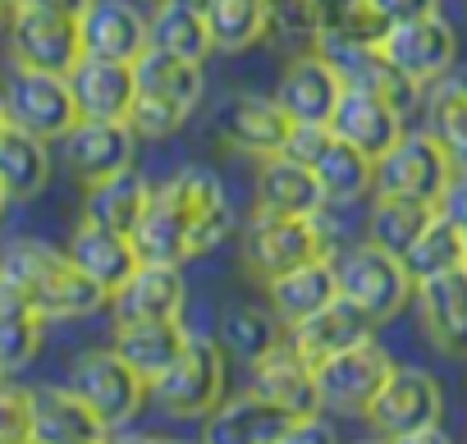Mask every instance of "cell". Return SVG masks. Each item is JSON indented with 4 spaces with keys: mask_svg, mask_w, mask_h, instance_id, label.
Returning <instances> with one entry per match:
<instances>
[{
    "mask_svg": "<svg viewBox=\"0 0 467 444\" xmlns=\"http://www.w3.org/2000/svg\"><path fill=\"white\" fill-rule=\"evenodd\" d=\"M371 5H376L389 24H408V19L435 15V10H440V0H371Z\"/></svg>",
    "mask_w": 467,
    "mask_h": 444,
    "instance_id": "45",
    "label": "cell"
},
{
    "mask_svg": "<svg viewBox=\"0 0 467 444\" xmlns=\"http://www.w3.org/2000/svg\"><path fill=\"white\" fill-rule=\"evenodd\" d=\"M403 266H408L412 280H431V275H444V271L467 266V239H462V230L453 225L444 211H435V220L408 243Z\"/></svg>",
    "mask_w": 467,
    "mask_h": 444,
    "instance_id": "36",
    "label": "cell"
},
{
    "mask_svg": "<svg viewBox=\"0 0 467 444\" xmlns=\"http://www.w3.org/2000/svg\"><path fill=\"white\" fill-rule=\"evenodd\" d=\"M285 339H289V330H285V321L271 307L234 303L220 316V344H224V353H234V357L248 362V367L262 362V357H271Z\"/></svg>",
    "mask_w": 467,
    "mask_h": 444,
    "instance_id": "34",
    "label": "cell"
},
{
    "mask_svg": "<svg viewBox=\"0 0 467 444\" xmlns=\"http://www.w3.org/2000/svg\"><path fill=\"white\" fill-rule=\"evenodd\" d=\"M462 239H467V230H462Z\"/></svg>",
    "mask_w": 467,
    "mask_h": 444,
    "instance_id": "52",
    "label": "cell"
},
{
    "mask_svg": "<svg viewBox=\"0 0 467 444\" xmlns=\"http://www.w3.org/2000/svg\"><path fill=\"white\" fill-rule=\"evenodd\" d=\"M326 0H271V24L294 42H317Z\"/></svg>",
    "mask_w": 467,
    "mask_h": 444,
    "instance_id": "43",
    "label": "cell"
},
{
    "mask_svg": "<svg viewBox=\"0 0 467 444\" xmlns=\"http://www.w3.org/2000/svg\"><path fill=\"white\" fill-rule=\"evenodd\" d=\"M312 257H330V230L321 215H280V211H253L244 230V266L262 280L285 275Z\"/></svg>",
    "mask_w": 467,
    "mask_h": 444,
    "instance_id": "3",
    "label": "cell"
},
{
    "mask_svg": "<svg viewBox=\"0 0 467 444\" xmlns=\"http://www.w3.org/2000/svg\"><path fill=\"white\" fill-rule=\"evenodd\" d=\"M5 129H10V110H5V97H0V138H5Z\"/></svg>",
    "mask_w": 467,
    "mask_h": 444,
    "instance_id": "49",
    "label": "cell"
},
{
    "mask_svg": "<svg viewBox=\"0 0 467 444\" xmlns=\"http://www.w3.org/2000/svg\"><path fill=\"white\" fill-rule=\"evenodd\" d=\"M60 142H65V160L83 179V188L129 170L133 151H138V133L129 129V119H78Z\"/></svg>",
    "mask_w": 467,
    "mask_h": 444,
    "instance_id": "18",
    "label": "cell"
},
{
    "mask_svg": "<svg viewBox=\"0 0 467 444\" xmlns=\"http://www.w3.org/2000/svg\"><path fill=\"white\" fill-rule=\"evenodd\" d=\"M253 389H257L262 398H271L275 408H285L294 421H298V417H317V412H321L317 367H312L303 353H294V348H289V339H285L271 357L253 362Z\"/></svg>",
    "mask_w": 467,
    "mask_h": 444,
    "instance_id": "25",
    "label": "cell"
},
{
    "mask_svg": "<svg viewBox=\"0 0 467 444\" xmlns=\"http://www.w3.org/2000/svg\"><path fill=\"white\" fill-rule=\"evenodd\" d=\"M403 110L394 106V101H385L376 88H367V83H344V92H339V106H335V115H330V124L353 142V147H362L371 160H380L408 129H403Z\"/></svg>",
    "mask_w": 467,
    "mask_h": 444,
    "instance_id": "17",
    "label": "cell"
},
{
    "mask_svg": "<svg viewBox=\"0 0 467 444\" xmlns=\"http://www.w3.org/2000/svg\"><path fill=\"white\" fill-rule=\"evenodd\" d=\"M42 335H47V316L0 275V371L5 376L24 371L42 353Z\"/></svg>",
    "mask_w": 467,
    "mask_h": 444,
    "instance_id": "31",
    "label": "cell"
},
{
    "mask_svg": "<svg viewBox=\"0 0 467 444\" xmlns=\"http://www.w3.org/2000/svg\"><path fill=\"white\" fill-rule=\"evenodd\" d=\"M179 5H188V10H197V15H206V10H211V0H179Z\"/></svg>",
    "mask_w": 467,
    "mask_h": 444,
    "instance_id": "48",
    "label": "cell"
},
{
    "mask_svg": "<svg viewBox=\"0 0 467 444\" xmlns=\"http://www.w3.org/2000/svg\"><path fill=\"white\" fill-rule=\"evenodd\" d=\"M151 192H156V188L129 165V170H119V174H110V179L88 183V192H83V215L97 220V225L119 230V234H133L138 220H142V211H147V201H151Z\"/></svg>",
    "mask_w": 467,
    "mask_h": 444,
    "instance_id": "30",
    "label": "cell"
},
{
    "mask_svg": "<svg viewBox=\"0 0 467 444\" xmlns=\"http://www.w3.org/2000/svg\"><path fill=\"white\" fill-rule=\"evenodd\" d=\"M440 211L453 220L458 230H467V170H453V179H449V188L440 197Z\"/></svg>",
    "mask_w": 467,
    "mask_h": 444,
    "instance_id": "44",
    "label": "cell"
},
{
    "mask_svg": "<svg viewBox=\"0 0 467 444\" xmlns=\"http://www.w3.org/2000/svg\"><path fill=\"white\" fill-rule=\"evenodd\" d=\"M133 78H138V92L174 97L183 106H197L202 101V65H192L183 56H170L161 46H147L133 60Z\"/></svg>",
    "mask_w": 467,
    "mask_h": 444,
    "instance_id": "38",
    "label": "cell"
},
{
    "mask_svg": "<svg viewBox=\"0 0 467 444\" xmlns=\"http://www.w3.org/2000/svg\"><path fill=\"white\" fill-rule=\"evenodd\" d=\"M394 357L389 348L371 339L344 348V353H330L317 362V389H321V408L339 412V417H367L371 398L380 394V385L394 376Z\"/></svg>",
    "mask_w": 467,
    "mask_h": 444,
    "instance_id": "7",
    "label": "cell"
},
{
    "mask_svg": "<svg viewBox=\"0 0 467 444\" xmlns=\"http://www.w3.org/2000/svg\"><path fill=\"white\" fill-rule=\"evenodd\" d=\"M289 426H294V417L285 408H275L271 398L248 389L239 398H224L211 412L206 439H215V444H285Z\"/></svg>",
    "mask_w": 467,
    "mask_h": 444,
    "instance_id": "26",
    "label": "cell"
},
{
    "mask_svg": "<svg viewBox=\"0 0 467 444\" xmlns=\"http://www.w3.org/2000/svg\"><path fill=\"white\" fill-rule=\"evenodd\" d=\"M10 56L24 69H47V74H69L88 51H83V24L74 10L60 5H15L10 24Z\"/></svg>",
    "mask_w": 467,
    "mask_h": 444,
    "instance_id": "4",
    "label": "cell"
},
{
    "mask_svg": "<svg viewBox=\"0 0 467 444\" xmlns=\"http://www.w3.org/2000/svg\"><path fill=\"white\" fill-rule=\"evenodd\" d=\"M335 439V430L321 421V412L317 417H298L294 426H289V439L285 444H330Z\"/></svg>",
    "mask_w": 467,
    "mask_h": 444,
    "instance_id": "46",
    "label": "cell"
},
{
    "mask_svg": "<svg viewBox=\"0 0 467 444\" xmlns=\"http://www.w3.org/2000/svg\"><path fill=\"white\" fill-rule=\"evenodd\" d=\"M151 398L161 412L202 421L224 403V344L206 335H188L183 353L151 380Z\"/></svg>",
    "mask_w": 467,
    "mask_h": 444,
    "instance_id": "2",
    "label": "cell"
},
{
    "mask_svg": "<svg viewBox=\"0 0 467 444\" xmlns=\"http://www.w3.org/2000/svg\"><path fill=\"white\" fill-rule=\"evenodd\" d=\"M220 124V138L244 151V156H275V151H289V138H294V119L285 115V106L275 97H253V92H239L229 97L215 115Z\"/></svg>",
    "mask_w": 467,
    "mask_h": 444,
    "instance_id": "15",
    "label": "cell"
},
{
    "mask_svg": "<svg viewBox=\"0 0 467 444\" xmlns=\"http://www.w3.org/2000/svg\"><path fill=\"white\" fill-rule=\"evenodd\" d=\"M133 248H138L142 262H179L183 266L192 257L188 253V225H183V215L165 197L151 192V201H147V211L138 220V230H133Z\"/></svg>",
    "mask_w": 467,
    "mask_h": 444,
    "instance_id": "40",
    "label": "cell"
},
{
    "mask_svg": "<svg viewBox=\"0 0 467 444\" xmlns=\"http://www.w3.org/2000/svg\"><path fill=\"white\" fill-rule=\"evenodd\" d=\"M435 211H440L435 201H421V197H408V192H376L371 215H367V243L403 257L408 243L435 220Z\"/></svg>",
    "mask_w": 467,
    "mask_h": 444,
    "instance_id": "33",
    "label": "cell"
},
{
    "mask_svg": "<svg viewBox=\"0 0 467 444\" xmlns=\"http://www.w3.org/2000/svg\"><path fill=\"white\" fill-rule=\"evenodd\" d=\"M257 206L262 211H280V215H321L330 206L317 170L289 151L262 156L257 170Z\"/></svg>",
    "mask_w": 467,
    "mask_h": 444,
    "instance_id": "23",
    "label": "cell"
},
{
    "mask_svg": "<svg viewBox=\"0 0 467 444\" xmlns=\"http://www.w3.org/2000/svg\"><path fill=\"white\" fill-rule=\"evenodd\" d=\"M5 24H10V0H0V33H5Z\"/></svg>",
    "mask_w": 467,
    "mask_h": 444,
    "instance_id": "50",
    "label": "cell"
},
{
    "mask_svg": "<svg viewBox=\"0 0 467 444\" xmlns=\"http://www.w3.org/2000/svg\"><path fill=\"white\" fill-rule=\"evenodd\" d=\"M0 376H5V371H0Z\"/></svg>",
    "mask_w": 467,
    "mask_h": 444,
    "instance_id": "53",
    "label": "cell"
},
{
    "mask_svg": "<svg viewBox=\"0 0 467 444\" xmlns=\"http://www.w3.org/2000/svg\"><path fill=\"white\" fill-rule=\"evenodd\" d=\"M412 307L431 348H440L444 357H467V271L462 266L417 280Z\"/></svg>",
    "mask_w": 467,
    "mask_h": 444,
    "instance_id": "14",
    "label": "cell"
},
{
    "mask_svg": "<svg viewBox=\"0 0 467 444\" xmlns=\"http://www.w3.org/2000/svg\"><path fill=\"white\" fill-rule=\"evenodd\" d=\"M69 88L78 101V119H129V106L138 97L133 65L106 56H83L69 69Z\"/></svg>",
    "mask_w": 467,
    "mask_h": 444,
    "instance_id": "22",
    "label": "cell"
},
{
    "mask_svg": "<svg viewBox=\"0 0 467 444\" xmlns=\"http://www.w3.org/2000/svg\"><path fill=\"white\" fill-rule=\"evenodd\" d=\"M10 124L37 133V138H65L78 124V101L69 88V74H47V69H24L15 65L10 83H0Z\"/></svg>",
    "mask_w": 467,
    "mask_h": 444,
    "instance_id": "11",
    "label": "cell"
},
{
    "mask_svg": "<svg viewBox=\"0 0 467 444\" xmlns=\"http://www.w3.org/2000/svg\"><path fill=\"white\" fill-rule=\"evenodd\" d=\"M371 330H376V321L353 303V298H335V303H326L321 312H312V316H303L298 325H289V348L294 353H303L312 367L321 362V357H330V353H344V348H353V344H362V339H371Z\"/></svg>",
    "mask_w": 467,
    "mask_h": 444,
    "instance_id": "24",
    "label": "cell"
},
{
    "mask_svg": "<svg viewBox=\"0 0 467 444\" xmlns=\"http://www.w3.org/2000/svg\"><path fill=\"white\" fill-rule=\"evenodd\" d=\"M188 344V330L179 316H156V321H115V353L138 371L147 376V385L183 353Z\"/></svg>",
    "mask_w": 467,
    "mask_h": 444,
    "instance_id": "29",
    "label": "cell"
},
{
    "mask_svg": "<svg viewBox=\"0 0 467 444\" xmlns=\"http://www.w3.org/2000/svg\"><path fill=\"white\" fill-rule=\"evenodd\" d=\"M426 129L440 138V147L453 156V165L467 170V78L444 74L440 83H431Z\"/></svg>",
    "mask_w": 467,
    "mask_h": 444,
    "instance_id": "37",
    "label": "cell"
},
{
    "mask_svg": "<svg viewBox=\"0 0 467 444\" xmlns=\"http://www.w3.org/2000/svg\"><path fill=\"white\" fill-rule=\"evenodd\" d=\"M266 294H271V312L289 330L303 316H312V312H321L326 303L339 298V266L330 257H312V262H303V266H294L285 275H271Z\"/></svg>",
    "mask_w": 467,
    "mask_h": 444,
    "instance_id": "28",
    "label": "cell"
},
{
    "mask_svg": "<svg viewBox=\"0 0 467 444\" xmlns=\"http://www.w3.org/2000/svg\"><path fill=\"white\" fill-rule=\"evenodd\" d=\"M69 385L97 408V417L110 430H124L129 421H138L142 403L151 398L147 376H138L115 348H92L69 367Z\"/></svg>",
    "mask_w": 467,
    "mask_h": 444,
    "instance_id": "10",
    "label": "cell"
},
{
    "mask_svg": "<svg viewBox=\"0 0 467 444\" xmlns=\"http://www.w3.org/2000/svg\"><path fill=\"white\" fill-rule=\"evenodd\" d=\"M0 275H5L47 321H78L110 303V294L60 248L42 239H19L0 253Z\"/></svg>",
    "mask_w": 467,
    "mask_h": 444,
    "instance_id": "1",
    "label": "cell"
},
{
    "mask_svg": "<svg viewBox=\"0 0 467 444\" xmlns=\"http://www.w3.org/2000/svg\"><path fill=\"white\" fill-rule=\"evenodd\" d=\"M15 5H60V10L83 15V10H88V0H10V10H15Z\"/></svg>",
    "mask_w": 467,
    "mask_h": 444,
    "instance_id": "47",
    "label": "cell"
},
{
    "mask_svg": "<svg viewBox=\"0 0 467 444\" xmlns=\"http://www.w3.org/2000/svg\"><path fill=\"white\" fill-rule=\"evenodd\" d=\"M33 439V389L0 376V444Z\"/></svg>",
    "mask_w": 467,
    "mask_h": 444,
    "instance_id": "42",
    "label": "cell"
},
{
    "mask_svg": "<svg viewBox=\"0 0 467 444\" xmlns=\"http://www.w3.org/2000/svg\"><path fill=\"white\" fill-rule=\"evenodd\" d=\"M289 156H298L317 170L330 206H348L376 188V160L362 147H353L335 124H294Z\"/></svg>",
    "mask_w": 467,
    "mask_h": 444,
    "instance_id": "5",
    "label": "cell"
},
{
    "mask_svg": "<svg viewBox=\"0 0 467 444\" xmlns=\"http://www.w3.org/2000/svg\"><path fill=\"white\" fill-rule=\"evenodd\" d=\"M188 115H192V106H183V101H174V97L138 92V97H133V106H129V129H133L138 138H151V142H156V138L179 133Z\"/></svg>",
    "mask_w": 467,
    "mask_h": 444,
    "instance_id": "41",
    "label": "cell"
},
{
    "mask_svg": "<svg viewBox=\"0 0 467 444\" xmlns=\"http://www.w3.org/2000/svg\"><path fill=\"white\" fill-rule=\"evenodd\" d=\"M156 197H165L188 225V253L202 257V253H215L229 234H234V206L224 197V183L220 174H211L206 165H188L179 170L174 179H165L156 188Z\"/></svg>",
    "mask_w": 467,
    "mask_h": 444,
    "instance_id": "9",
    "label": "cell"
},
{
    "mask_svg": "<svg viewBox=\"0 0 467 444\" xmlns=\"http://www.w3.org/2000/svg\"><path fill=\"white\" fill-rule=\"evenodd\" d=\"M0 183L10 188V201H33L51 183V138L10 124L0 138Z\"/></svg>",
    "mask_w": 467,
    "mask_h": 444,
    "instance_id": "32",
    "label": "cell"
},
{
    "mask_svg": "<svg viewBox=\"0 0 467 444\" xmlns=\"http://www.w3.org/2000/svg\"><path fill=\"white\" fill-rule=\"evenodd\" d=\"M385 60L394 69H403L417 88H431L440 83L444 74H453V60H458V33L435 15H421V19H408V24H389L385 42H380Z\"/></svg>",
    "mask_w": 467,
    "mask_h": 444,
    "instance_id": "13",
    "label": "cell"
},
{
    "mask_svg": "<svg viewBox=\"0 0 467 444\" xmlns=\"http://www.w3.org/2000/svg\"><path fill=\"white\" fill-rule=\"evenodd\" d=\"M335 266H339V294L353 298L376 325H380V321H394V316L412 303L417 280L408 275L403 257L389 253V248L358 243V248H348Z\"/></svg>",
    "mask_w": 467,
    "mask_h": 444,
    "instance_id": "6",
    "label": "cell"
},
{
    "mask_svg": "<svg viewBox=\"0 0 467 444\" xmlns=\"http://www.w3.org/2000/svg\"><path fill=\"white\" fill-rule=\"evenodd\" d=\"M78 24H83V51L88 56L133 65L151 46V15H142L133 0H88Z\"/></svg>",
    "mask_w": 467,
    "mask_h": 444,
    "instance_id": "19",
    "label": "cell"
},
{
    "mask_svg": "<svg viewBox=\"0 0 467 444\" xmlns=\"http://www.w3.org/2000/svg\"><path fill=\"white\" fill-rule=\"evenodd\" d=\"M453 156L440 147V138L431 129H408L380 160H376V192H408V197H421V201H435L444 197L449 179H453Z\"/></svg>",
    "mask_w": 467,
    "mask_h": 444,
    "instance_id": "12",
    "label": "cell"
},
{
    "mask_svg": "<svg viewBox=\"0 0 467 444\" xmlns=\"http://www.w3.org/2000/svg\"><path fill=\"white\" fill-rule=\"evenodd\" d=\"M188 284L179 262H138V271L110 294L115 321H156V316H183Z\"/></svg>",
    "mask_w": 467,
    "mask_h": 444,
    "instance_id": "21",
    "label": "cell"
},
{
    "mask_svg": "<svg viewBox=\"0 0 467 444\" xmlns=\"http://www.w3.org/2000/svg\"><path fill=\"white\" fill-rule=\"evenodd\" d=\"M462 271H467V266H462Z\"/></svg>",
    "mask_w": 467,
    "mask_h": 444,
    "instance_id": "54",
    "label": "cell"
},
{
    "mask_svg": "<svg viewBox=\"0 0 467 444\" xmlns=\"http://www.w3.org/2000/svg\"><path fill=\"white\" fill-rule=\"evenodd\" d=\"M115 430L97 417V408L74 385L33 389V439L37 444H101Z\"/></svg>",
    "mask_w": 467,
    "mask_h": 444,
    "instance_id": "20",
    "label": "cell"
},
{
    "mask_svg": "<svg viewBox=\"0 0 467 444\" xmlns=\"http://www.w3.org/2000/svg\"><path fill=\"white\" fill-rule=\"evenodd\" d=\"M5 206H10V188L0 183V215H5Z\"/></svg>",
    "mask_w": 467,
    "mask_h": 444,
    "instance_id": "51",
    "label": "cell"
},
{
    "mask_svg": "<svg viewBox=\"0 0 467 444\" xmlns=\"http://www.w3.org/2000/svg\"><path fill=\"white\" fill-rule=\"evenodd\" d=\"M339 92H344L339 65L326 60L321 51H307V56H294L285 65L275 101L285 106V115L294 124H330V115L339 106Z\"/></svg>",
    "mask_w": 467,
    "mask_h": 444,
    "instance_id": "16",
    "label": "cell"
},
{
    "mask_svg": "<svg viewBox=\"0 0 467 444\" xmlns=\"http://www.w3.org/2000/svg\"><path fill=\"white\" fill-rule=\"evenodd\" d=\"M206 28H211L215 51H229V56L262 46L275 28L271 24V0H211Z\"/></svg>",
    "mask_w": 467,
    "mask_h": 444,
    "instance_id": "35",
    "label": "cell"
},
{
    "mask_svg": "<svg viewBox=\"0 0 467 444\" xmlns=\"http://www.w3.org/2000/svg\"><path fill=\"white\" fill-rule=\"evenodd\" d=\"M106 294H115L133 271H138V248H133V234H119L110 225H97V220H78V230L69 234V248H65Z\"/></svg>",
    "mask_w": 467,
    "mask_h": 444,
    "instance_id": "27",
    "label": "cell"
},
{
    "mask_svg": "<svg viewBox=\"0 0 467 444\" xmlns=\"http://www.w3.org/2000/svg\"><path fill=\"white\" fill-rule=\"evenodd\" d=\"M151 46H161L170 56H183L192 65H202L215 51L206 15L179 5V0H161V5H156V15H151Z\"/></svg>",
    "mask_w": 467,
    "mask_h": 444,
    "instance_id": "39",
    "label": "cell"
},
{
    "mask_svg": "<svg viewBox=\"0 0 467 444\" xmlns=\"http://www.w3.org/2000/svg\"><path fill=\"white\" fill-rule=\"evenodd\" d=\"M444 417V394H440V380L421 367H394V376L380 385V394L371 398L367 408V426L380 435V439H394V444H408L417 430L426 426H440Z\"/></svg>",
    "mask_w": 467,
    "mask_h": 444,
    "instance_id": "8",
    "label": "cell"
}]
</instances>
